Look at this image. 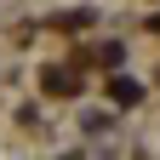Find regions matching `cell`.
<instances>
[{
  "label": "cell",
  "instance_id": "1",
  "mask_svg": "<svg viewBox=\"0 0 160 160\" xmlns=\"http://www.w3.org/2000/svg\"><path fill=\"white\" fill-rule=\"evenodd\" d=\"M114 103H137V86H132V80H114Z\"/></svg>",
  "mask_w": 160,
  "mask_h": 160
}]
</instances>
